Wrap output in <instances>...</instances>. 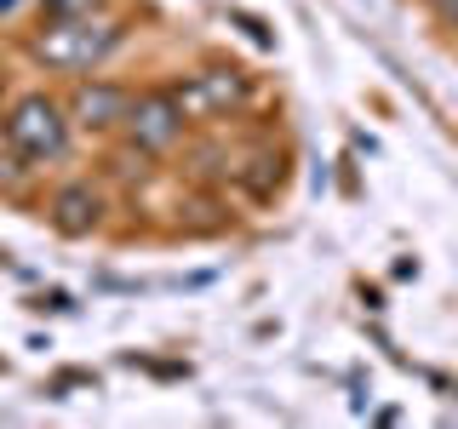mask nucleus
I'll use <instances>...</instances> for the list:
<instances>
[{"label": "nucleus", "instance_id": "1", "mask_svg": "<svg viewBox=\"0 0 458 429\" xmlns=\"http://www.w3.org/2000/svg\"><path fill=\"white\" fill-rule=\"evenodd\" d=\"M132 40L126 18H114L109 6L98 12H81V18H47L40 35L29 40V57H35L47 75H92L104 69L114 52Z\"/></svg>", "mask_w": 458, "mask_h": 429}, {"label": "nucleus", "instance_id": "2", "mask_svg": "<svg viewBox=\"0 0 458 429\" xmlns=\"http://www.w3.org/2000/svg\"><path fill=\"white\" fill-rule=\"evenodd\" d=\"M0 149H12L18 161H29L40 178H47L52 166H64L69 149H75V121H69V109H64V92L35 86V92L6 97V109H0Z\"/></svg>", "mask_w": 458, "mask_h": 429}, {"label": "nucleus", "instance_id": "3", "mask_svg": "<svg viewBox=\"0 0 458 429\" xmlns=\"http://www.w3.org/2000/svg\"><path fill=\"white\" fill-rule=\"evenodd\" d=\"M172 92H178L183 114H190L195 126H224V121H241L252 104H258V86L241 63H200L190 69L183 80H172Z\"/></svg>", "mask_w": 458, "mask_h": 429}, {"label": "nucleus", "instance_id": "4", "mask_svg": "<svg viewBox=\"0 0 458 429\" xmlns=\"http://www.w3.org/2000/svg\"><path fill=\"white\" fill-rule=\"evenodd\" d=\"M190 132H195V121L183 114L178 92H172V86H143V92H132V109H126V121H121L114 138H121L126 149L149 155V161H172Z\"/></svg>", "mask_w": 458, "mask_h": 429}, {"label": "nucleus", "instance_id": "5", "mask_svg": "<svg viewBox=\"0 0 458 429\" xmlns=\"http://www.w3.org/2000/svg\"><path fill=\"white\" fill-rule=\"evenodd\" d=\"M132 92L138 86L126 80H109V75H69V92H64V109L75 121V132H92V138H114L132 109Z\"/></svg>", "mask_w": 458, "mask_h": 429}, {"label": "nucleus", "instance_id": "6", "mask_svg": "<svg viewBox=\"0 0 458 429\" xmlns=\"http://www.w3.org/2000/svg\"><path fill=\"white\" fill-rule=\"evenodd\" d=\"M109 212H114V200L104 189V178H57L47 189V223L69 240L98 235L109 223Z\"/></svg>", "mask_w": 458, "mask_h": 429}, {"label": "nucleus", "instance_id": "7", "mask_svg": "<svg viewBox=\"0 0 458 429\" xmlns=\"http://www.w3.org/2000/svg\"><path fill=\"white\" fill-rule=\"evenodd\" d=\"M98 6H109V0H35L40 18H81V12H98Z\"/></svg>", "mask_w": 458, "mask_h": 429}, {"label": "nucleus", "instance_id": "8", "mask_svg": "<svg viewBox=\"0 0 458 429\" xmlns=\"http://www.w3.org/2000/svg\"><path fill=\"white\" fill-rule=\"evenodd\" d=\"M29 309H52V315H75V298H69V292H57V286H47V292H35V298H29Z\"/></svg>", "mask_w": 458, "mask_h": 429}, {"label": "nucleus", "instance_id": "9", "mask_svg": "<svg viewBox=\"0 0 458 429\" xmlns=\"http://www.w3.org/2000/svg\"><path fill=\"white\" fill-rule=\"evenodd\" d=\"M29 12H35V0H0V29H12V23H23Z\"/></svg>", "mask_w": 458, "mask_h": 429}, {"label": "nucleus", "instance_id": "10", "mask_svg": "<svg viewBox=\"0 0 458 429\" xmlns=\"http://www.w3.org/2000/svg\"><path fill=\"white\" fill-rule=\"evenodd\" d=\"M424 6H429V12H436V18L458 35V0H424Z\"/></svg>", "mask_w": 458, "mask_h": 429}, {"label": "nucleus", "instance_id": "11", "mask_svg": "<svg viewBox=\"0 0 458 429\" xmlns=\"http://www.w3.org/2000/svg\"><path fill=\"white\" fill-rule=\"evenodd\" d=\"M0 109H6V75H0Z\"/></svg>", "mask_w": 458, "mask_h": 429}]
</instances>
